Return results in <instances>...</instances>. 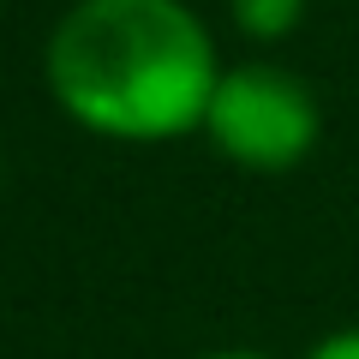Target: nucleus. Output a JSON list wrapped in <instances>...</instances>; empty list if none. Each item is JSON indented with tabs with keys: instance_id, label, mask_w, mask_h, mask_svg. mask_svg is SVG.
I'll list each match as a JSON object with an SVG mask.
<instances>
[{
	"instance_id": "f257e3e1",
	"label": "nucleus",
	"mask_w": 359,
	"mask_h": 359,
	"mask_svg": "<svg viewBox=\"0 0 359 359\" xmlns=\"http://www.w3.org/2000/svg\"><path fill=\"white\" fill-rule=\"evenodd\" d=\"M48 96L72 126L114 144L204 132L222 54L186 0H72L42 48Z\"/></svg>"
},
{
	"instance_id": "f03ea898",
	"label": "nucleus",
	"mask_w": 359,
	"mask_h": 359,
	"mask_svg": "<svg viewBox=\"0 0 359 359\" xmlns=\"http://www.w3.org/2000/svg\"><path fill=\"white\" fill-rule=\"evenodd\" d=\"M204 138L245 174H294L323 138L318 90L269 60L222 66L204 114Z\"/></svg>"
},
{
	"instance_id": "7ed1b4c3",
	"label": "nucleus",
	"mask_w": 359,
	"mask_h": 359,
	"mask_svg": "<svg viewBox=\"0 0 359 359\" xmlns=\"http://www.w3.org/2000/svg\"><path fill=\"white\" fill-rule=\"evenodd\" d=\"M311 0H228L233 25H240V36L252 42H282L299 30V18H306Z\"/></svg>"
},
{
	"instance_id": "20e7f679",
	"label": "nucleus",
	"mask_w": 359,
	"mask_h": 359,
	"mask_svg": "<svg viewBox=\"0 0 359 359\" xmlns=\"http://www.w3.org/2000/svg\"><path fill=\"white\" fill-rule=\"evenodd\" d=\"M299 359H359V330H330V335H318Z\"/></svg>"
},
{
	"instance_id": "39448f33",
	"label": "nucleus",
	"mask_w": 359,
	"mask_h": 359,
	"mask_svg": "<svg viewBox=\"0 0 359 359\" xmlns=\"http://www.w3.org/2000/svg\"><path fill=\"white\" fill-rule=\"evenodd\" d=\"M198 359H264V353H252V347H216V353H198Z\"/></svg>"
}]
</instances>
